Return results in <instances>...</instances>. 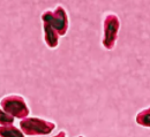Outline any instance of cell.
Listing matches in <instances>:
<instances>
[{
    "label": "cell",
    "instance_id": "obj_1",
    "mask_svg": "<svg viewBox=\"0 0 150 137\" xmlns=\"http://www.w3.org/2000/svg\"><path fill=\"white\" fill-rule=\"evenodd\" d=\"M56 123L37 117H27L20 121V129L25 136H46L56 129Z\"/></svg>",
    "mask_w": 150,
    "mask_h": 137
},
{
    "label": "cell",
    "instance_id": "obj_2",
    "mask_svg": "<svg viewBox=\"0 0 150 137\" xmlns=\"http://www.w3.org/2000/svg\"><path fill=\"white\" fill-rule=\"evenodd\" d=\"M120 30V20L114 13H108L103 20V39L102 45L105 50L111 51L114 48Z\"/></svg>",
    "mask_w": 150,
    "mask_h": 137
},
{
    "label": "cell",
    "instance_id": "obj_3",
    "mask_svg": "<svg viewBox=\"0 0 150 137\" xmlns=\"http://www.w3.org/2000/svg\"><path fill=\"white\" fill-rule=\"evenodd\" d=\"M0 107L9 113L15 119H24L29 117L30 108L25 101V99L19 95H8L0 99Z\"/></svg>",
    "mask_w": 150,
    "mask_h": 137
},
{
    "label": "cell",
    "instance_id": "obj_4",
    "mask_svg": "<svg viewBox=\"0 0 150 137\" xmlns=\"http://www.w3.org/2000/svg\"><path fill=\"white\" fill-rule=\"evenodd\" d=\"M44 13L47 16V19L50 20L51 24L57 30V32L59 34V36H65L69 28V19L65 7L61 5H58L54 8V11L47 9Z\"/></svg>",
    "mask_w": 150,
    "mask_h": 137
},
{
    "label": "cell",
    "instance_id": "obj_5",
    "mask_svg": "<svg viewBox=\"0 0 150 137\" xmlns=\"http://www.w3.org/2000/svg\"><path fill=\"white\" fill-rule=\"evenodd\" d=\"M40 20L43 23V34H44V41L46 44V46L49 48H57L59 45V34L57 32V30L53 28V25L51 24L50 20L47 19V16L45 15V13H43L40 15Z\"/></svg>",
    "mask_w": 150,
    "mask_h": 137
},
{
    "label": "cell",
    "instance_id": "obj_6",
    "mask_svg": "<svg viewBox=\"0 0 150 137\" xmlns=\"http://www.w3.org/2000/svg\"><path fill=\"white\" fill-rule=\"evenodd\" d=\"M0 137H25V135L14 124H6L0 126Z\"/></svg>",
    "mask_w": 150,
    "mask_h": 137
},
{
    "label": "cell",
    "instance_id": "obj_7",
    "mask_svg": "<svg viewBox=\"0 0 150 137\" xmlns=\"http://www.w3.org/2000/svg\"><path fill=\"white\" fill-rule=\"evenodd\" d=\"M136 124L143 127V128H150V106L147 108H143L140 111L135 117Z\"/></svg>",
    "mask_w": 150,
    "mask_h": 137
},
{
    "label": "cell",
    "instance_id": "obj_8",
    "mask_svg": "<svg viewBox=\"0 0 150 137\" xmlns=\"http://www.w3.org/2000/svg\"><path fill=\"white\" fill-rule=\"evenodd\" d=\"M15 117H12L9 113L4 111L0 107V126H6V124H13Z\"/></svg>",
    "mask_w": 150,
    "mask_h": 137
},
{
    "label": "cell",
    "instance_id": "obj_9",
    "mask_svg": "<svg viewBox=\"0 0 150 137\" xmlns=\"http://www.w3.org/2000/svg\"><path fill=\"white\" fill-rule=\"evenodd\" d=\"M52 137H67V134H66L65 130H60L58 134H56L54 136H52Z\"/></svg>",
    "mask_w": 150,
    "mask_h": 137
},
{
    "label": "cell",
    "instance_id": "obj_10",
    "mask_svg": "<svg viewBox=\"0 0 150 137\" xmlns=\"http://www.w3.org/2000/svg\"><path fill=\"white\" fill-rule=\"evenodd\" d=\"M77 137H84V136H82V135H80V136H77Z\"/></svg>",
    "mask_w": 150,
    "mask_h": 137
}]
</instances>
